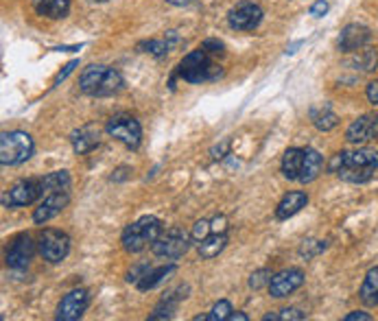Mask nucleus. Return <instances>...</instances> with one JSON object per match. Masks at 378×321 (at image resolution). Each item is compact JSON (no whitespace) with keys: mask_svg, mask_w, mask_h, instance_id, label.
Returning <instances> with one entry per match:
<instances>
[{"mask_svg":"<svg viewBox=\"0 0 378 321\" xmlns=\"http://www.w3.org/2000/svg\"><path fill=\"white\" fill-rule=\"evenodd\" d=\"M125 81L121 77V73L110 66H97L92 64L88 66L84 73L79 77V88L88 97H97V99H103V97H114L123 90Z\"/></svg>","mask_w":378,"mask_h":321,"instance_id":"f257e3e1","label":"nucleus"},{"mask_svg":"<svg viewBox=\"0 0 378 321\" xmlns=\"http://www.w3.org/2000/svg\"><path fill=\"white\" fill-rule=\"evenodd\" d=\"M162 234V221L153 214H145L140 217L136 223H129L123 230L121 243L123 249L129 254H140L143 249H147L149 245H153Z\"/></svg>","mask_w":378,"mask_h":321,"instance_id":"f03ea898","label":"nucleus"},{"mask_svg":"<svg viewBox=\"0 0 378 321\" xmlns=\"http://www.w3.org/2000/svg\"><path fill=\"white\" fill-rule=\"evenodd\" d=\"M223 75L219 64L212 62V55L199 46L197 51L188 53L180 66H177V77L188 81V83H206V81H217Z\"/></svg>","mask_w":378,"mask_h":321,"instance_id":"7ed1b4c3","label":"nucleus"},{"mask_svg":"<svg viewBox=\"0 0 378 321\" xmlns=\"http://www.w3.org/2000/svg\"><path fill=\"white\" fill-rule=\"evenodd\" d=\"M35 151V142L27 132H3L0 136V164L20 166L25 164Z\"/></svg>","mask_w":378,"mask_h":321,"instance_id":"20e7f679","label":"nucleus"},{"mask_svg":"<svg viewBox=\"0 0 378 321\" xmlns=\"http://www.w3.org/2000/svg\"><path fill=\"white\" fill-rule=\"evenodd\" d=\"M105 132H108L114 140H118L121 145H125L127 149H138L140 140H143V127L136 121L134 116L129 114H116L112 116L108 125H105Z\"/></svg>","mask_w":378,"mask_h":321,"instance_id":"39448f33","label":"nucleus"},{"mask_svg":"<svg viewBox=\"0 0 378 321\" xmlns=\"http://www.w3.org/2000/svg\"><path fill=\"white\" fill-rule=\"evenodd\" d=\"M191 243H193L191 234H186L180 228H171L167 234H160V239L151 245V252L153 256L164 260H177L191 249Z\"/></svg>","mask_w":378,"mask_h":321,"instance_id":"423d86ee","label":"nucleus"},{"mask_svg":"<svg viewBox=\"0 0 378 321\" xmlns=\"http://www.w3.org/2000/svg\"><path fill=\"white\" fill-rule=\"evenodd\" d=\"M38 247L46 263L59 265V263H64L66 256L70 254V236L59 230H44L40 234Z\"/></svg>","mask_w":378,"mask_h":321,"instance_id":"0eeeda50","label":"nucleus"},{"mask_svg":"<svg viewBox=\"0 0 378 321\" xmlns=\"http://www.w3.org/2000/svg\"><path fill=\"white\" fill-rule=\"evenodd\" d=\"M40 197H44L40 180H20L5 193L3 204L7 208H22L35 204Z\"/></svg>","mask_w":378,"mask_h":321,"instance_id":"6e6552de","label":"nucleus"},{"mask_svg":"<svg viewBox=\"0 0 378 321\" xmlns=\"http://www.w3.org/2000/svg\"><path fill=\"white\" fill-rule=\"evenodd\" d=\"M346 166H372L378 169V151L376 149H357V151H339L335 153L328 162V171L330 173H339Z\"/></svg>","mask_w":378,"mask_h":321,"instance_id":"1a4fd4ad","label":"nucleus"},{"mask_svg":"<svg viewBox=\"0 0 378 321\" xmlns=\"http://www.w3.org/2000/svg\"><path fill=\"white\" fill-rule=\"evenodd\" d=\"M90 306V291L88 289H73L62 297L57 304V321H77L84 317L86 308Z\"/></svg>","mask_w":378,"mask_h":321,"instance_id":"9d476101","label":"nucleus"},{"mask_svg":"<svg viewBox=\"0 0 378 321\" xmlns=\"http://www.w3.org/2000/svg\"><path fill=\"white\" fill-rule=\"evenodd\" d=\"M304 271L302 269H282L278 273L271 276V282H269V295L276 297V300H282V297H289L291 293L298 291L302 284H304Z\"/></svg>","mask_w":378,"mask_h":321,"instance_id":"9b49d317","label":"nucleus"},{"mask_svg":"<svg viewBox=\"0 0 378 321\" xmlns=\"http://www.w3.org/2000/svg\"><path fill=\"white\" fill-rule=\"evenodd\" d=\"M261 22H263V9L254 3H239L228 14V25L234 31H254Z\"/></svg>","mask_w":378,"mask_h":321,"instance_id":"f8f14e48","label":"nucleus"},{"mask_svg":"<svg viewBox=\"0 0 378 321\" xmlns=\"http://www.w3.org/2000/svg\"><path fill=\"white\" fill-rule=\"evenodd\" d=\"M70 201V193L68 190H59V193H49L44 195V199L40 201V206L33 210V223L44 225L51 219H55L57 214H62V210L68 206Z\"/></svg>","mask_w":378,"mask_h":321,"instance_id":"ddd939ff","label":"nucleus"},{"mask_svg":"<svg viewBox=\"0 0 378 321\" xmlns=\"http://www.w3.org/2000/svg\"><path fill=\"white\" fill-rule=\"evenodd\" d=\"M33 252H35V243L29 234H20L18 239L11 243L9 252H7V267L9 269H27L31 258H33Z\"/></svg>","mask_w":378,"mask_h":321,"instance_id":"4468645a","label":"nucleus"},{"mask_svg":"<svg viewBox=\"0 0 378 321\" xmlns=\"http://www.w3.org/2000/svg\"><path fill=\"white\" fill-rule=\"evenodd\" d=\"M378 136V116L374 114H363L357 121H352V125L346 132V140L350 145H365L368 140Z\"/></svg>","mask_w":378,"mask_h":321,"instance_id":"2eb2a0df","label":"nucleus"},{"mask_svg":"<svg viewBox=\"0 0 378 321\" xmlns=\"http://www.w3.org/2000/svg\"><path fill=\"white\" fill-rule=\"evenodd\" d=\"M370 38H372V33H370L368 27H363V25H348L344 31H341V35H339V49L344 51V53H354V51L363 49V46L370 42Z\"/></svg>","mask_w":378,"mask_h":321,"instance_id":"dca6fc26","label":"nucleus"},{"mask_svg":"<svg viewBox=\"0 0 378 321\" xmlns=\"http://www.w3.org/2000/svg\"><path fill=\"white\" fill-rule=\"evenodd\" d=\"M70 142H73V151L77 153V156H86V153H90L92 149L99 147V129L94 125H84L73 132V136H70Z\"/></svg>","mask_w":378,"mask_h":321,"instance_id":"f3484780","label":"nucleus"},{"mask_svg":"<svg viewBox=\"0 0 378 321\" xmlns=\"http://www.w3.org/2000/svg\"><path fill=\"white\" fill-rule=\"evenodd\" d=\"M306 204H309V195L302 193V190H291V193H287L280 199V204L276 208V219L287 221V219L295 217L302 208H306Z\"/></svg>","mask_w":378,"mask_h":321,"instance_id":"a211bd4d","label":"nucleus"},{"mask_svg":"<svg viewBox=\"0 0 378 321\" xmlns=\"http://www.w3.org/2000/svg\"><path fill=\"white\" fill-rule=\"evenodd\" d=\"M186 293H188V287H180L175 289L173 293L164 295L162 302L156 306V311L149 315V321H160V319H173L175 311H177V304L182 300H186Z\"/></svg>","mask_w":378,"mask_h":321,"instance_id":"6ab92c4d","label":"nucleus"},{"mask_svg":"<svg viewBox=\"0 0 378 321\" xmlns=\"http://www.w3.org/2000/svg\"><path fill=\"white\" fill-rule=\"evenodd\" d=\"M322 171H324V158L320 156V151L304 149V162H302V171H300L298 182L311 184L322 175Z\"/></svg>","mask_w":378,"mask_h":321,"instance_id":"aec40b11","label":"nucleus"},{"mask_svg":"<svg viewBox=\"0 0 378 321\" xmlns=\"http://www.w3.org/2000/svg\"><path fill=\"white\" fill-rule=\"evenodd\" d=\"M302 162H304V149H298V147L287 149L285 156H282V164H280L282 175H285L289 182H298L300 171H302Z\"/></svg>","mask_w":378,"mask_h":321,"instance_id":"412c9836","label":"nucleus"},{"mask_svg":"<svg viewBox=\"0 0 378 321\" xmlns=\"http://www.w3.org/2000/svg\"><path fill=\"white\" fill-rule=\"evenodd\" d=\"M175 265L171 263V265H162V267H151L145 276H143V280H140L136 287L140 289V291H151V289H156V287H160L162 282H167L173 273H175Z\"/></svg>","mask_w":378,"mask_h":321,"instance_id":"4be33fe9","label":"nucleus"},{"mask_svg":"<svg viewBox=\"0 0 378 321\" xmlns=\"http://www.w3.org/2000/svg\"><path fill=\"white\" fill-rule=\"evenodd\" d=\"M33 9L44 18L59 20L68 16L70 0H33Z\"/></svg>","mask_w":378,"mask_h":321,"instance_id":"5701e85b","label":"nucleus"},{"mask_svg":"<svg viewBox=\"0 0 378 321\" xmlns=\"http://www.w3.org/2000/svg\"><path fill=\"white\" fill-rule=\"evenodd\" d=\"M40 184H42V193L49 195V193H59V190H68L70 193V173L68 171H53V173H46L44 177H40Z\"/></svg>","mask_w":378,"mask_h":321,"instance_id":"b1692460","label":"nucleus"},{"mask_svg":"<svg viewBox=\"0 0 378 321\" xmlns=\"http://www.w3.org/2000/svg\"><path fill=\"white\" fill-rule=\"evenodd\" d=\"M226 245H228V234L226 232H212L208 239H204L202 243H199L197 252L202 258H215L223 252V249H226Z\"/></svg>","mask_w":378,"mask_h":321,"instance_id":"393cba45","label":"nucleus"},{"mask_svg":"<svg viewBox=\"0 0 378 321\" xmlns=\"http://www.w3.org/2000/svg\"><path fill=\"white\" fill-rule=\"evenodd\" d=\"M311 121L320 132H330L339 125V116L330 110V105H320L311 110Z\"/></svg>","mask_w":378,"mask_h":321,"instance_id":"a878e982","label":"nucleus"},{"mask_svg":"<svg viewBox=\"0 0 378 321\" xmlns=\"http://www.w3.org/2000/svg\"><path fill=\"white\" fill-rule=\"evenodd\" d=\"M359 295L368 306L378 304V267H372L368 273H365V280L361 284Z\"/></svg>","mask_w":378,"mask_h":321,"instance_id":"bb28decb","label":"nucleus"},{"mask_svg":"<svg viewBox=\"0 0 378 321\" xmlns=\"http://www.w3.org/2000/svg\"><path fill=\"white\" fill-rule=\"evenodd\" d=\"M374 171L376 169H372V166H346V169H341L337 175L339 180H344L348 184H365L374 177Z\"/></svg>","mask_w":378,"mask_h":321,"instance_id":"cd10ccee","label":"nucleus"},{"mask_svg":"<svg viewBox=\"0 0 378 321\" xmlns=\"http://www.w3.org/2000/svg\"><path fill=\"white\" fill-rule=\"evenodd\" d=\"M140 49H145V53L153 55V57H167L169 51L173 49V42L169 40H149L140 44Z\"/></svg>","mask_w":378,"mask_h":321,"instance_id":"c85d7f7f","label":"nucleus"},{"mask_svg":"<svg viewBox=\"0 0 378 321\" xmlns=\"http://www.w3.org/2000/svg\"><path fill=\"white\" fill-rule=\"evenodd\" d=\"M265 321H302L306 319V313H302L300 308H282L278 313H269L263 317Z\"/></svg>","mask_w":378,"mask_h":321,"instance_id":"c756f323","label":"nucleus"},{"mask_svg":"<svg viewBox=\"0 0 378 321\" xmlns=\"http://www.w3.org/2000/svg\"><path fill=\"white\" fill-rule=\"evenodd\" d=\"M232 315V304L228 300H219L212 311L206 315V321H228V317Z\"/></svg>","mask_w":378,"mask_h":321,"instance_id":"7c9ffc66","label":"nucleus"},{"mask_svg":"<svg viewBox=\"0 0 378 321\" xmlns=\"http://www.w3.org/2000/svg\"><path fill=\"white\" fill-rule=\"evenodd\" d=\"M271 273L269 269H258V271H254L252 276H250V289L252 291H261L263 287H269V282H271Z\"/></svg>","mask_w":378,"mask_h":321,"instance_id":"2f4dec72","label":"nucleus"},{"mask_svg":"<svg viewBox=\"0 0 378 321\" xmlns=\"http://www.w3.org/2000/svg\"><path fill=\"white\" fill-rule=\"evenodd\" d=\"M354 64L357 66H361L363 70H374L376 68V64H378V55H376V51H372V49H368V51H361L357 57H354Z\"/></svg>","mask_w":378,"mask_h":321,"instance_id":"473e14b6","label":"nucleus"},{"mask_svg":"<svg viewBox=\"0 0 378 321\" xmlns=\"http://www.w3.org/2000/svg\"><path fill=\"white\" fill-rule=\"evenodd\" d=\"M210 234H212V225H210V221L202 219V221H197V223L193 225L191 239H193V243H197V245H199L204 239H208Z\"/></svg>","mask_w":378,"mask_h":321,"instance_id":"72a5a7b5","label":"nucleus"},{"mask_svg":"<svg viewBox=\"0 0 378 321\" xmlns=\"http://www.w3.org/2000/svg\"><path fill=\"white\" fill-rule=\"evenodd\" d=\"M326 247H328V243H326V241H306V243L300 247V254H302V256H306V258H313L315 254L324 252Z\"/></svg>","mask_w":378,"mask_h":321,"instance_id":"f704fd0d","label":"nucleus"},{"mask_svg":"<svg viewBox=\"0 0 378 321\" xmlns=\"http://www.w3.org/2000/svg\"><path fill=\"white\" fill-rule=\"evenodd\" d=\"M151 269V265H147V263H140V265H136V267H132V269H129L127 271V282L129 284H138L140 280H143V276H145V273Z\"/></svg>","mask_w":378,"mask_h":321,"instance_id":"c9c22d12","label":"nucleus"},{"mask_svg":"<svg viewBox=\"0 0 378 321\" xmlns=\"http://www.w3.org/2000/svg\"><path fill=\"white\" fill-rule=\"evenodd\" d=\"M202 49L208 51L212 57H217V55H223V51H226V46H223L221 40H212V38H208V40L202 42Z\"/></svg>","mask_w":378,"mask_h":321,"instance_id":"e433bc0d","label":"nucleus"},{"mask_svg":"<svg viewBox=\"0 0 378 321\" xmlns=\"http://www.w3.org/2000/svg\"><path fill=\"white\" fill-rule=\"evenodd\" d=\"M77 66H79V59H73V62H70V64H66V66H64V70H59V75L55 77L53 86H59V83H62L70 73H73V70H75Z\"/></svg>","mask_w":378,"mask_h":321,"instance_id":"4c0bfd02","label":"nucleus"},{"mask_svg":"<svg viewBox=\"0 0 378 321\" xmlns=\"http://www.w3.org/2000/svg\"><path fill=\"white\" fill-rule=\"evenodd\" d=\"M328 9H330V5L326 3V0H317V3H313L311 5V16L313 18H322V16H326L328 14Z\"/></svg>","mask_w":378,"mask_h":321,"instance_id":"58836bf2","label":"nucleus"},{"mask_svg":"<svg viewBox=\"0 0 378 321\" xmlns=\"http://www.w3.org/2000/svg\"><path fill=\"white\" fill-rule=\"evenodd\" d=\"M210 225H212V232H226V230H228V219L221 214V217H215V219H212Z\"/></svg>","mask_w":378,"mask_h":321,"instance_id":"ea45409f","label":"nucleus"},{"mask_svg":"<svg viewBox=\"0 0 378 321\" xmlns=\"http://www.w3.org/2000/svg\"><path fill=\"white\" fill-rule=\"evenodd\" d=\"M365 94H368V101H370L372 105H378V79L370 83L368 90H365Z\"/></svg>","mask_w":378,"mask_h":321,"instance_id":"a19ab883","label":"nucleus"},{"mask_svg":"<svg viewBox=\"0 0 378 321\" xmlns=\"http://www.w3.org/2000/svg\"><path fill=\"white\" fill-rule=\"evenodd\" d=\"M344 321H372V315L365 313V311H354V313L346 315Z\"/></svg>","mask_w":378,"mask_h":321,"instance_id":"79ce46f5","label":"nucleus"},{"mask_svg":"<svg viewBox=\"0 0 378 321\" xmlns=\"http://www.w3.org/2000/svg\"><path fill=\"white\" fill-rule=\"evenodd\" d=\"M228 321H250V317H247L243 311H236V313L232 311V315L228 317Z\"/></svg>","mask_w":378,"mask_h":321,"instance_id":"37998d69","label":"nucleus"},{"mask_svg":"<svg viewBox=\"0 0 378 321\" xmlns=\"http://www.w3.org/2000/svg\"><path fill=\"white\" fill-rule=\"evenodd\" d=\"M169 5H175V7H186V5H191L195 3V0H167Z\"/></svg>","mask_w":378,"mask_h":321,"instance_id":"c03bdc74","label":"nucleus"}]
</instances>
